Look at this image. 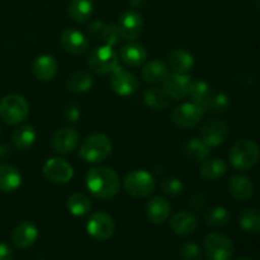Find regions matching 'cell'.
I'll use <instances>...</instances> for the list:
<instances>
[{"mask_svg":"<svg viewBox=\"0 0 260 260\" xmlns=\"http://www.w3.org/2000/svg\"><path fill=\"white\" fill-rule=\"evenodd\" d=\"M86 189L98 200H111L121 188L118 174L108 167L91 168L85 177Z\"/></svg>","mask_w":260,"mask_h":260,"instance_id":"obj_1","label":"cell"},{"mask_svg":"<svg viewBox=\"0 0 260 260\" xmlns=\"http://www.w3.org/2000/svg\"><path fill=\"white\" fill-rule=\"evenodd\" d=\"M112 154V141L104 134H91L81 142L79 155L89 164H99L106 161Z\"/></svg>","mask_w":260,"mask_h":260,"instance_id":"obj_2","label":"cell"},{"mask_svg":"<svg viewBox=\"0 0 260 260\" xmlns=\"http://www.w3.org/2000/svg\"><path fill=\"white\" fill-rule=\"evenodd\" d=\"M29 114V103L20 94H8L0 101V119L7 124H19Z\"/></svg>","mask_w":260,"mask_h":260,"instance_id":"obj_3","label":"cell"},{"mask_svg":"<svg viewBox=\"0 0 260 260\" xmlns=\"http://www.w3.org/2000/svg\"><path fill=\"white\" fill-rule=\"evenodd\" d=\"M156 182L151 173L144 169H135L127 173L123 179V188L127 194L134 198H146L155 190Z\"/></svg>","mask_w":260,"mask_h":260,"instance_id":"obj_4","label":"cell"},{"mask_svg":"<svg viewBox=\"0 0 260 260\" xmlns=\"http://www.w3.org/2000/svg\"><path fill=\"white\" fill-rule=\"evenodd\" d=\"M260 150L258 144L250 139L239 140L231 149L230 162L235 169L249 170L258 162Z\"/></svg>","mask_w":260,"mask_h":260,"instance_id":"obj_5","label":"cell"},{"mask_svg":"<svg viewBox=\"0 0 260 260\" xmlns=\"http://www.w3.org/2000/svg\"><path fill=\"white\" fill-rule=\"evenodd\" d=\"M119 57L118 53L111 46H98L90 51L88 57V65L95 74L106 75L112 74L118 68Z\"/></svg>","mask_w":260,"mask_h":260,"instance_id":"obj_6","label":"cell"},{"mask_svg":"<svg viewBox=\"0 0 260 260\" xmlns=\"http://www.w3.org/2000/svg\"><path fill=\"white\" fill-rule=\"evenodd\" d=\"M205 108L194 102H188L175 107L170 114V119L178 128L189 129L198 126L205 117Z\"/></svg>","mask_w":260,"mask_h":260,"instance_id":"obj_7","label":"cell"},{"mask_svg":"<svg viewBox=\"0 0 260 260\" xmlns=\"http://www.w3.org/2000/svg\"><path fill=\"white\" fill-rule=\"evenodd\" d=\"M86 231L96 241H107L113 236L116 223L112 216L104 211H96L86 221Z\"/></svg>","mask_w":260,"mask_h":260,"instance_id":"obj_8","label":"cell"},{"mask_svg":"<svg viewBox=\"0 0 260 260\" xmlns=\"http://www.w3.org/2000/svg\"><path fill=\"white\" fill-rule=\"evenodd\" d=\"M43 177L55 184H66L74 177V168L62 157H51L43 165Z\"/></svg>","mask_w":260,"mask_h":260,"instance_id":"obj_9","label":"cell"},{"mask_svg":"<svg viewBox=\"0 0 260 260\" xmlns=\"http://www.w3.org/2000/svg\"><path fill=\"white\" fill-rule=\"evenodd\" d=\"M200 139L207 145L210 149L218 147L229 139V127L223 121L218 118H212L206 121L200 129Z\"/></svg>","mask_w":260,"mask_h":260,"instance_id":"obj_10","label":"cell"},{"mask_svg":"<svg viewBox=\"0 0 260 260\" xmlns=\"http://www.w3.org/2000/svg\"><path fill=\"white\" fill-rule=\"evenodd\" d=\"M206 254L211 260H230L234 254V244L222 234H208L205 239Z\"/></svg>","mask_w":260,"mask_h":260,"instance_id":"obj_11","label":"cell"},{"mask_svg":"<svg viewBox=\"0 0 260 260\" xmlns=\"http://www.w3.org/2000/svg\"><path fill=\"white\" fill-rule=\"evenodd\" d=\"M111 88L117 95L129 96L134 95L139 90L140 81L134 73L126 70L122 66H118L112 73Z\"/></svg>","mask_w":260,"mask_h":260,"instance_id":"obj_12","label":"cell"},{"mask_svg":"<svg viewBox=\"0 0 260 260\" xmlns=\"http://www.w3.org/2000/svg\"><path fill=\"white\" fill-rule=\"evenodd\" d=\"M117 25L121 32L122 40L134 42L141 36L142 29H144V19L136 10H127L122 13Z\"/></svg>","mask_w":260,"mask_h":260,"instance_id":"obj_13","label":"cell"},{"mask_svg":"<svg viewBox=\"0 0 260 260\" xmlns=\"http://www.w3.org/2000/svg\"><path fill=\"white\" fill-rule=\"evenodd\" d=\"M80 144V135L75 128L63 127L57 129L51 139V146L57 154L68 155L78 149Z\"/></svg>","mask_w":260,"mask_h":260,"instance_id":"obj_14","label":"cell"},{"mask_svg":"<svg viewBox=\"0 0 260 260\" xmlns=\"http://www.w3.org/2000/svg\"><path fill=\"white\" fill-rule=\"evenodd\" d=\"M61 47L70 55H83L89 50V40L81 30L75 28H68L60 37Z\"/></svg>","mask_w":260,"mask_h":260,"instance_id":"obj_15","label":"cell"},{"mask_svg":"<svg viewBox=\"0 0 260 260\" xmlns=\"http://www.w3.org/2000/svg\"><path fill=\"white\" fill-rule=\"evenodd\" d=\"M190 81H192V78L189 74L173 73L169 74L162 83H164V90L167 91L170 99L182 101L188 96Z\"/></svg>","mask_w":260,"mask_h":260,"instance_id":"obj_16","label":"cell"},{"mask_svg":"<svg viewBox=\"0 0 260 260\" xmlns=\"http://www.w3.org/2000/svg\"><path fill=\"white\" fill-rule=\"evenodd\" d=\"M58 63L52 55L43 53L37 56L33 61L32 73L35 78L40 81H50L57 75Z\"/></svg>","mask_w":260,"mask_h":260,"instance_id":"obj_17","label":"cell"},{"mask_svg":"<svg viewBox=\"0 0 260 260\" xmlns=\"http://www.w3.org/2000/svg\"><path fill=\"white\" fill-rule=\"evenodd\" d=\"M170 213H172V205L165 197L156 196L147 202V220L154 225H161L165 221H168V218L170 217Z\"/></svg>","mask_w":260,"mask_h":260,"instance_id":"obj_18","label":"cell"},{"mask_svg":"<svg viewBox=\"0 0 260 260\" xmlns=\"http://www.w3.org/2000/svg\"><path fill=\"white\" fill-rule=\"evenodd\" d=\"M38 238V229L30 221L18 223L12 234V241L18 249H28L36 243Z\"/></svg>","mask_w":260,"mask_h":260,"instance_id":"obj_19","label":"cell"},{"mask_svg":"<svg viewBox=\"0 0 260 260\" xmlns=\"http://www.w3.org/2000/svg\"><path fill=\"white\" fill-rule=\"evenodd\" d=\"M198 218L189 211H180L170 218V230L178 236H189L197 230Z\"/></svg>","mask_w":260,"mask_h":260,"instance_id":"obj_20","label":"cell"},{"mask_svg":"<svg viewBox=\"0 0 260 260\" xmlns=\"http://www.w3.org/2000/svg\"><path fill=\"white\" fill-rule=\"evenodd\" d=\"M168 68L177 74H189L194 68V57L183 48H175L168 55Z\"/></svg>","mask_w":260,"mask_h":260,"instance_id":"obj_21","label":"cell"},{"mask_svg":"<svg viewBox=\"0 0 260 260\" xmlns=\"http://www.w3.org/2000/svg\"><path fill=\"white\" fill-rule=\"evenodd\" d=\"M119 57L127 66L137 68L146 62L147 50L144 45H140V43H127V45L122 46V48L119 50Z\"/></svg>","mask_w":260,"mask_h":260,"instance_id":"obj_22","label":"cell"},{"mask_svg":"<svg viewBox=\"0 0 260 260\" xmlns=\"http://www.w3.org/2000/svg\"><path fill=\"white\" fill-rule=\"evenodd\" d=\"M182 152L188 160L193 162H202L210 157V147L201 139L192 137L182 144Z\"/></svg>","mask_w":260,"mask_h":260,"instance_id":"obj_23","label":"cell"},{"mask_svg":"<svg viewBox=\"0 0 260 260\" xmlns=\"http://www.w3.org/2000/svg\"><path fill=\"white\" fill-rule=\"evenodd\" d=\"M169 75V68L161 60H150L144 65L141 70V76L146 83L157 84L162 83Z\"/></svg>","mask_w":260,"mask_h":260,"instance_id":"obj_24","label":"cell"},{"mask_svg":"<svg viewBox=\"0 0 260 260\" xmlns=\"http://www.w3.org/2000/svg\"><path fill=\"white\" fill-rule=\"evenodd\" d=\"M229 190L235 200L245 202L250 200L253 196L254 185L245 175H233L229 180Z\"/></svg>","mask_w":260,"mask_h":260,"instance_id":"obj_25","label":"cell"},{"mask_svg":"<svg viewBox=\"0 0 260 260\" xmlns=\"http://www.w3.org/2000/svg\"><path fill=\"white\" fill-rule=\"evenodd\" d=\"M22 184V174L10 164H0V190L14 192Z\"/></svg>","mask_w":260,"mask_h":260,"instance_id":"obj_26","label":"cell"},{"mask_svg":"<svg viewBox=\"0 0 260 260\" xmlns=\"http://www.w3.org/2000/svg\"><path fill=\"white\" fill-rule=\"evenodd\" d=\"M228 173V164L222 159L212 157L201 162L200 174L206 180H216Z\"/></svg>","mask_w":260,"mask_h":260,"instance_id":"obj_27","label":"cell"},{"mask_svg":"<svg viewBox=\"0 0 260 260\" xmlns=\"http://www.w3.org/2000/svg\"><path fill=\"white\" fill-rule=\"evenodd\" d=\"M36 139H37V134L30 124L18 126L12 134V141L18 150H27L32 147Z\"/></svg>","mask_w":260,"mask_h":260,"instance_id":"obj_28","label":"cell"},{"mask_svg":"<svg viewBox=\"0 0 260 260\" xmlns=\"http://www.w3.org/2000/svg\"><path fill=\"white\" fill-rule=\"evenodd\" d=\"M93 0H71L68 8L69 15L78 23H84L89 20V18L93 15Z\"/></svg>","mask_w":260,"mask_h":260,"instance_id":"obj_29","label":"cell"},{"mask_svg":"<svg viewBox=\"0 0 260 260\" xmlns=\"http://www.w3.org/2000/svg\"><path fill=\"white\" fill-rule=\"evenodd\" d=\"M144 102L154 111H162L170 104V96L164 88H150L144 93Z\"/></svg>","mask_w":260,"mask_h":260,"instance_id":"obj_30","label":"cell"},{"mask_svg":"<svg viewBox=\"0 0 260 260\" xmlns=\"http://www.w3.org/2000/svg\"><path fill=\"white\" fill-rule=\"evenodd\" d=\"M93 76L89 73H86V71H76V73H74L73 75L68 79V83H66V86H68L69 90H70L71 93L76 94L86 93V91H89L93 88Z\"/></svg>","mask_w":260,"mask_h":260,"instance_id":"obj_31","label":"cell"},{"mask_svg":"<svg viewBox=\"0 0 260 260\" xmlns=\"http://www.w3.org/2000/svg\"><path fill=\"white\" fill-rule=\"evenodd\" d=\"M69 212L76 217H81L90 212L91 210V201L88 196L84 193H74L68 198L66 202Z\"/></svg>","mask_w":260,"mask_h":260,"instance_id":"obj_32","label":"cell"},{"mask_svg":"<svg viewBox=\"0 0 260 260\" xmlns=\"http://www.w3.org/2000/svg\"><path fill=\"white\" fill-rule=\"evenodd\" d=\"M231 215L229 212L228 208L222 207V206H215V207L207 210L205 213V221L208 226L215 229L223 228L230 221Z\"/></svg>","mask_w":260,"mask_h":260,"instance_id":"obj_33","label":"cell"},{"mask_svg":"<svg viewBox=\"0 0 260 260\" xmlns=\"http://www.w3.org/2000/svg\"><path fill=\"white\" fill-rule=\"evenodd\" d=\"M241 229L246 233L260 234V212L255 208H245L239 217Z\"/></svg>","mask_w":260,"mask_h":260,"instance_id":"obj_34","label":"cell"},{"mask_svg":"<svg viewBox=\"0 0 260 260\" xmlns=\"http://www.w3.org/2000/svg\"><path fill=\"white\" fill-rule=\"evenodd\" d=\"M230 106V99L226 95L225 93H213L211 91V94L208 95V98L206 99V102L203 103V108L205 112H210V113H222L228 109V107Z\"/></svg>","mask_w":260,"mask_h":260,"instance_id":"obj_35","label":"cell"},{"mask_svg":"<svg viewBox=\"0 0 260 260\" xmlns=\"http://www.w3.org/2000/svg\"><path fill=\"white\" fill-rule=\"evenodd\" d=\"M211 91L212 90H211L210 85L205 80H201V79L200 80H192L190 81L189 90H188V96L192 102L203 106Z\"/></svg>","mask_w":260,"mask_h":260,"instance_id":"obj_36","label":"cell"},{"mask_svg":"<svg viewBox=\"0 0 260 260\" xmlns=\"http://www.w3.org/2000/svg\"><path fill=\"white\" fill-rule=\"evenodd\" d=\"M99 38L104 42V45L107 46H117L122 40L121 32H119L118 25L114 24V23H111V24H104L103 29H102L101 35H99Z\"/></svg>","mask_w":260,"mask_h":260,"instance_id":"obj_37","label":"cell"},{"mask_svg":"<svg viewBox=\"0 0 260 260\" xmlns=\"http://www.w3.org/2000/svg\"><path fill=\"white\" fill-rule=\"evenodd\" d=\"M160 188H161V190L167 196H170V197H178V196H180L183 193L184 185H183V182L179 178L168 177L161 180Z\"/></svg>","mask_w":260,"mask_h":260,"instance_id":"obj_38","label":"cell"},{"mask_svg":"<svg viewBox=\"0 0 260 260\" xmlns=\"http://www.w3.org/2000/svg\"><path fill=\"white\" fill-rule=\"evenodd\" d=\"M179 255L182 260H200L201 259V249L194 243H184L179 248Z\"/></svg>","mask_w":260,"mask_h":260,"instance_id":"obj_39","label":"cell"},{"mask_svg":"<svg viewBox=\"0 0 260 260\" xmlns=\"http://www.w3.org/2000/svg\"><path fill=\"white\" fill-rule=\"evenodd\" d=\"M65 118L70 123H75L80 118V109L75 104H69L65 109Z\"/></svg>","mask_w":260,"mask_h":260,"instance_id":"obj_40","label":"cell"},{"mask_svg":"<svg viewBox=\"0 0 260 260\" xmlns=\"http://www.w3.org/2000/svg\"><path fill=\"white\" fill-rule=\"evenodd\" d=\"M206 200H207V197H206L205 193L198 192L196 193L192 197V200H190V206L193 207V210H201V208L205 206Z\"/></svg>","mask_w":260,"mask_h":260,"instance_id":"obj_41","label":"cell"},{"mask_svg":"<svg viewBox=\"0 0 260 260\" xmlns=\"http://www.w3.org/2000/svg\"><path fill=\"white\" fill-rule=\"evenodd\" d=\"M0 260H13L12 249L4 243H0Z\"/></svg>","mask_w":260,"mask_h":260,"instance_id":"obj_42","label":"cell"},{"mask_svg":"<svg viewBox=\"0 0 260 260\" xmlns=\"http://www.w3.org/2000/svg\"><path fill=\"white\" fill-rule=\"evenodd\" d=\"M12 150L8 145H0V160H5L10 156Z\"/></svg>","mask_w":260,"mask_h":260,"instance_id":"obj_43","label":"cell"},{"mask_svg":"<svg viewBox=\"0 0 260 260\" xmlns=\"http://www.w3.org/2000/svg\"><path fill=\"white\" fill-rule=\"evenodd\" d=\"M128 2L129 4H131V7L137 8V7H141V5L145 3V0H128Z\"/></svg>","mask_w":260,"mask_h":260,"instance_id":"obj_44","label":"cell"},{"mask_svg":"<svg viewBox=\"0 0 260 260\" xmlns=\"http://www.w3.org/2000/svg\"><path fill=\"white\" fill-rule=\"evenodd\" d=\"M255 5L258 7V9H260V0H255Z\"/></svg>","mask_w":260,"mask_h":260,"instance_id":"obj_45","label":"cell"},{"mask_svg":"<svg viewBox=\"0 0 260 260\" xmlns=\"http://www.w3.org/2000/svg\"><path fill=\"white\" fill-rule=\"evenodd\" d=\"M235 260H253V259H250V258H245V256H244V258H238V259H235Z\"/></svg>","mask_w":260,"mask_h":260,"instance_id":"obj_46","label":"cell"},{"mask_svg":"<svg viewBox=\"0 0 260 260\" xmlns=\"http://www.w3.org/2000/svg\"><path fill=\"white\" fill-rule=\"evenodd\" d=\"M0 136H2V127H0Z\"/></svg>","mask_w":260,"mask_h":260,"instance_id":"obj_47","label":"cell"}]
</instances>
